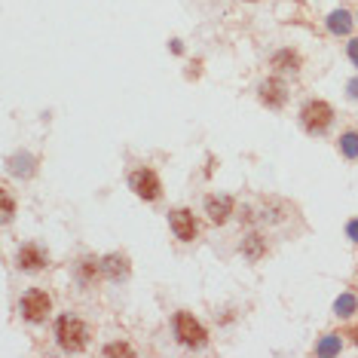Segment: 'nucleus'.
<instances>
[{
	"mask_svg": "<svg viewBox=\"0 0 358 358\" xmlns=\"http://www.w3.org/2000/svg\"><path fill=\"white\" fill-rule=\"evenodd\" d=\"M242 254L248 257V261H261L263 254H267V239H263L261 233H252V236H245V239H242Z\"/></svg>",
	"mask_w": 358,
	"mask_h": 358,
	"instance_id": "ddd939ff",
	"label": "nucleus"
},
{
	"mask_svg": "<svg viewBox=\"0 0 358 358\" xmlns=\"http://www.w3.org/2000/svg\"><path fill=\"white\" fill-rule=\"evenodd\" d=\"M352 337H355V346H358V328H355V331H352Z\"/></svg>",
	"mask_w": 358,
	"mask_h": 358,
	"instance_id": "aec40b11",
	"label": "nucleus"
},
{
	"mask_svg": "<svg viewBox=\"0 0 358 358\" xmlns=\"http://www.w3.org/2000/svg\"><path fill=\"white\" fill-rule=\"evenodd\" d=\"M129 187H132V193L138 199H144V202H156L162 196V181L153 169H135L129 175Z\"/></svg>",
	"mask_w": 358,
	"mask_h": 358,
	"instance_id": "39448f33",
	"label": "nucleus"
},
{
	"mask_svg": "<svg viewBox=\"0 0 358 358\" xmlns=\"http://www.w3.org/2000/svg\"><path fill=\"white\" fill-rule=\"evenodd\" d=\"M233 209H236L233 196H209V199H205V214H209V220H211V224H218V227L230 220Z\"/></svg>",
	"mask_w": 358,
	"mask_h": 358,
	"instance_id": "1a4fd4ad",
	"label": "nucleus"
},
{
	"mask_svg": "<svg viewBox=\"0 0 358 358\" xmlns=\"http://www.w3.org/2000/svg\"><path fill=\"white\" fill-rule=\"evenodd\" d=\"M340 150L346 156H358V132H346L340 138Z\"/></svg>",
	"mask_w": 358,
	"mask_h": 358,
	"instance_id": "2eb2a0df",
	"label": "nucleus"
},
{
	"mask_svg": "<svg viewBox=\"0 0 358 358\" xmlns=\"http://www.w3.org/2000/svg\"><path fill=\"white\" fill-rule=\"evenodd\" d=\"M0 202H3V224H10L12 220V214H16V202H12V196H10V190H0Z\"/></svg>",
	"mask_w": 358,
	"mask_h": 358,
	"instance_id": "dca6fc26",
	"label": "nucleus"
},
{
	"mask_svg": "<svg viewBox=\"0 0 358 358\" xmlns=\"http://www.w3.org/2000/svg\"><path fill=\"white\" fill-rule=\"evenodd\" d=\"M270 64H273L276 70H282V74H297L303 59H300V53H294V49H279V53H273Z\"/></svg>",
	"mask_w": 358,
	"mask_h": 358,
	"instance_id": "9b49d317",
	"label": "nucleus"
},
{
	"mask_svg": "<svg viewBox=\"0 0 358 358\" xmlns=\"http://www.w3.org/2000/svg\"><path fill=\"white\" fill-rule=\"evenodd\" d=\"M349 236H352V239L358 242V220H352V224H349Z\"/></svg>",
	"mask_w": 358,
	"mask_h": 358,
	"instance_id": "6ab92c4d",
	"label": "nucleus"
},
{
	"mask_svg": "<svg viewBox=\"0 0 358 358\" xmlns=\"http://www.w3.org/2000/svg\"><path fill=\"white\" fill-rule=\"evenodd\" d=\"M104 355H135V349L129 346V343H123V340H117V343H107V346L102 349Z\"/></svg>",
	"mask_w": 358,
	"mask_h": 358,
	"instance_id": "f3484780",
	"label": "nucleus"
},
{
	"mask_svg": "<svg viewBox=\"0 0 358 358\" xmlns=\"http://www.w3.org/2000/svg\"><path fill=\"white\" fill-rule=\"evenodd\" d=\"M349 25H352V21H349V12L346 10H334L331 16H328V28H331L334 34H346Z\"/></svg>",
	"mask_w": 358,
	"mask_h": 358,
	"instance_id": "4468645a",
	"label": "nucleus"
},
{
	"mask_svg": "<svg viewBox=\"0 0 358 358\" xmlns=\"http://www.w3.org/2000/svg\"><path fill=\"white\" fill-rule=\"evenodd\" d=\"M169 227H171V233H175V239H181V242H193L199 236V224H196L190 209H171Z\"/></svg>",
	"mask_w": 358,
	"mask_h": 358,
	"instance_id": "0eeeda50",
	"label": "nucleus"
},
{
	"mask_svg": "<svg viewBox=\"0 0 358 358\" xmlns=\"http://www.w3.org/2000/svg\"><path fill=\"white\" fill-rule=\"evenodd\" d=\"M257 98L270 111H282L285 102H288V86L279 80V77H267V80L257 86Z\"/></svg>",
	"mask_w": 358,
	"mask_h": 358,
	"instance_id": "423d86ee",
	"label": "nucleus"
},
{
	"mask_svg": "<svg viewBox=\"0 0 358 358\" xmlns=\"http://www.w3.org/2000/svg\"><path fill=\"white\" fill-rule=\"evenodd\" d=\"M102 267H104V276L120 282V279H129V257L126 254H107L102 257Z\"/></svg>",
	"mask_w": 358,
	"mask_h": 358,
	"instance_id": "f8f14e48",
	"label": "nucleus"
},
{
	"mask_svg": "<svg viewBox=\"0 0 358 358\" xmlns=\"http://www.w3.org/2000/svg\"><path fill=\"white\" fill-rule=\"evenodd\" d=\"M102 273H104V267L98 257H80V261H77V279H80V285H86V288L95 285Z\"/></svg>",
	"mask_w": 358,
	"mask_h": 358,
	"instance_id": "9d476101",
	"label": "nucleus"
},
{
	"mask_svg": "<svg viewBox=\"0 0 358 358\" xmlns=\"http://www.w3.org/2000/svg\"><path fill=\"white\" fill-rule=\"evenodd\" d=\"M171 328H175V337L181 346L187 349H199L209 343V331H205V325L199 321L193 312H175V319H171Z\"/></svg>",
	"mask_w": 358,
	"mask_h": 358,
	"instance_id": "7ed1b4c3",
	"label": "nucleus"
},
{
	"mask_svg": "<svg viewBox=\"0 0 358 358\" xmlns=\"http://www.w3.org/2000/svg\"><path fill=\"white\" fill-rule=\"evenodd\" d=\"M349 55H352V62L358 64V40H352V43H349Z\"/></svg>",
	"mask_w": 358,
	"mask_h": 358,
	"instance_id": "a211bd4d",
	"label": "nucleus"
},
{
	"mask_svg": "<svg viewBox=\"0 0 358 358\" xmlns=\"http://www.w3.org/2000/svg\"><path fill=\"white\" fill-rule=\"evenodd\" d=\"M89 337H92V331L83 319L59 316V321H55V340H59V346L64 352H83L89 346Z\"/></svg>",
	"mask_w": 358,
	"mask_h": 358,
	"instance_id": "f257e3e1",
	"label": "nucleus"
},
{
	"mask_svg": "<svg viewBox=\"0 0 358 358\" xmlns=\"http://www.w3.org/2000/svg\"><path fill=\"white\" fill-rule=\"evenodd\" d=\"M245 3H257V0H245Z\"/></svg>",
	"mask_w": 358,
	"mask_h": 358,
	"instance_id": "412c9836",
	"label": "nucleus"
},
{
	"mask_svg": "<svg viewBox=\"0 0 358 358\" xmlns=\"http://www.w3.org/2000/svg\"><path fill=\"white\" fill-rule=\"evenodd\" d=\"M46 263H49V254H46V248L37 245V242L21 245L16 254V267L25 270V273H40V270H46Z\"/></svg>",
	"mask_w": 358,
	"mask_h": 358,
	"instance_id": "6e6552de",
	"label": "nucleus"
},
{
	"mask_svg": "<svg viewBox=\"0 0 358 358\" xmlns=\"http://www.w3.org/2000/svg\"><path fill=\"white\" fill-rule=\"evenodd\" d=\"M19 312H21L25 321L40 325V321H46L49 312H53V297H49L43 288H28L19 300Z\"/></svg>",
	"mask_w": 358,
	"mask_h": 358,
	"instance_id": "20e7f679",
	"label": "nucleus"
},
{
	"mask_svg": "<svg viewBox=\"0 0 358 358\" xmlns=\"http://www.w3.org/2000/svg\"><path fill=\"white\" fill-rule=\"evenodd\" d=\"M334 123V107L325 102V98H310L300 107V126H303L306 135H321L328 132Z\"/></svg>",
	"mask_w": 358,
	"mask_h": 358,
	"instance_id": "f03ea898",
	"label": "nucleus"
}]
</instances>
